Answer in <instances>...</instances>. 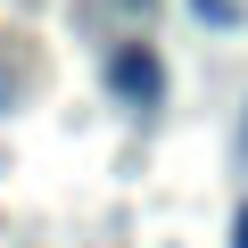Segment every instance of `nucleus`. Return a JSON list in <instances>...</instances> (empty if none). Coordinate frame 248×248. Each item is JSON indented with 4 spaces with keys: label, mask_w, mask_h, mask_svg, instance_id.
<instances>
[{
    "label": "nucleus",
    "mask_w": 248,
    "mask_h": 248,
    "mask_svg": "<svg viewBox=\"0 0 248 248\" xmlns=\"http://www.w3.org/2000/svg\"><path fill=\"white\" fill-rule=\"evenodd\" d=\"M108 83L133 99V108H157V99H166V66H157L149 50H116V58H108Z\"/></svg>",
    "instance_id": "1"
},
{
    "label": "nucleus",
    "mask_w": 248,
    "mask_h": 248,
    "mask_svg": "<svg viewBox=\"0 0 248 248\" xmlns=\"http://www.w3.org/2000/svg\"><path fill=\"white\" fill-rule=\"evenodd\" d=\"M190 9H199L207 25H232V17H240V9H232V0H190Z\"/></svg>",
    "instance_id": "2"
},
{
    "label": "nucleus",
    "mask_w": 248,
    "mask_h": 248,
    "mask_svg": "<svg viewBox=\"0 0 248 248\" xmlns=\"http://www.w3.org/2000/svg\"><path fill=\"white\" fill-rule=\"evenodd\" d=\"M232 248H248V207H240V215H232Z\"/></svg>",
    "instance_id": "3"
},
{
    "label": "nucleus",
    "mask_w": 248,
    "mask_h": 248,
    "mask_svg": "<svg viewBox=\"0 0 248 248\" xmlns=\"http://www.w3.org/2000/svg\"><path fill=\"white\" fill-rule=\"evenodd\" d=\"M240 157H248V124H240Z\"/></svg>",
    "instance_id": "4"
},
{
    "label": "nucleus",
    "mask_w": 248,
    "mask_h": 248,
    "mask_svg": "<svg viewBox=\"0 0 248 248\" xmlns=\"http://www.w3.org/2000/svg\"><path fill=\"white\" fill-rule=\"evenodd\" d=\"M133 9H141V0H133Z\"/></svg>",
    "instance_id": "5"
}]
</instances>
